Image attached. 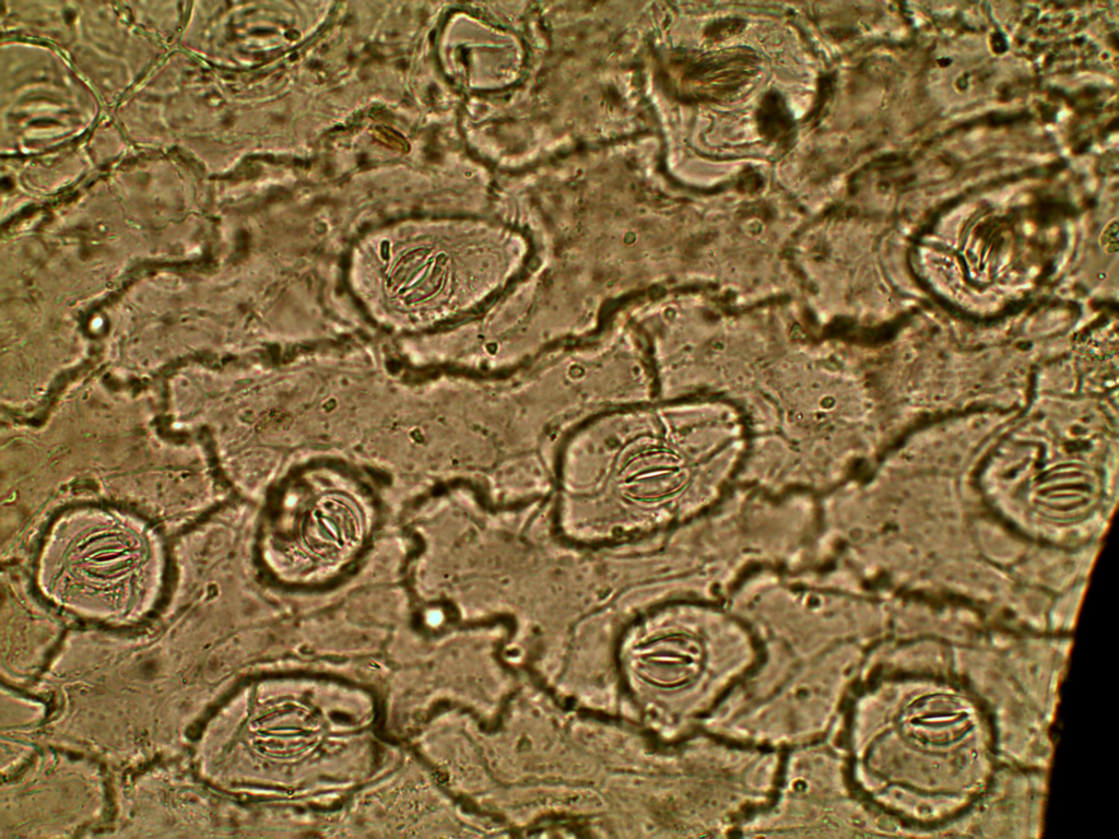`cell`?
Here are the masks:
<instances>
[{"instance_id":"obj_2","label":"cell","mask_w":1119,"mask_h":839,"mask_svg":"<svg viewBox=\"0 0 1119 839\" xmlns=\"http://www.w3.org/2000/svg\"><path fill=\"white\" fill-rule=\"evenodd\" d=\"M283 494L271 532L270 560L286 576L315 578L339 568L364 540L367 516L356 489L328 478Z\"/></svg>"},{"instance_id":"obj_1","label":"cell","mask_w":1119,"mask_h":839,"mask_svg":"<svg viewBox=\"0 0 1119 839\" xmlns=\"http://www.w3.org/2000/svg\"><path fill=\"white\" fill-rule=\"evenodd\" d=\"M40 578L62 596L115 595L150 590L163 557L150 528L121 512L82 508L58 520L39 558Z\"/></svg>"},{"instance_id":"obj_3","label":"cell","mask_w":1119,"mask_h":839,"mask_svg":"<svg viewBox=\"0 0 1119 839\" xmlns=\"http://www.w3.org/2000/svg\"><path fill=\"white\" fill-rule=\"evenodd\" d=\"M1118 224L1117 221L1109 223L1100 235V246L1107 252H1116L1118 250Z\"/></svg>"}]
</instances>
